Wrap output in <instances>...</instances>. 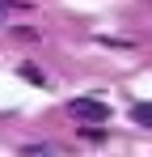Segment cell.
<instances>
[{"instance_id":"cell-1","label":"cell","mask_w":152,"mask_h":157,"mask_svg":"<svg viewBox=\"0 0 152 157\" xmlns=\"http://www.w3.org/2000/svg\"><path fill=\"white\" fill-rule=\"evenodd\" d=\"M68 115H72L76 123H106L110 119V106L97 102V98H72L68 102Z\"/></svg>"},{"instance_id":"cell-2","label":"cell","mask_w":152,"mask_h":157,"mask_svg":"<svg viewBox=\"0 0 152 157\" xmlns=\"http://www.w3.org/2000/svg\"><path fill=\"white\" fill-rule=\"evenodd\" d=\"M131 119H135V123H144V128H152V102L131 106Z\"/></svg>"},{"instance_id":"cell-3","label":"cell","mask_w":152,"mask_h":157,"mask_svg":"<svg viewBox=\"0 0 152 157\" xmlns=\"http://www.w3.org/2000/svg\"><path fill=\"white\" fill-rule=\"evenodd\" d=\"M0 17H4V4H0Z\"/></svg>"}]
</instances>
